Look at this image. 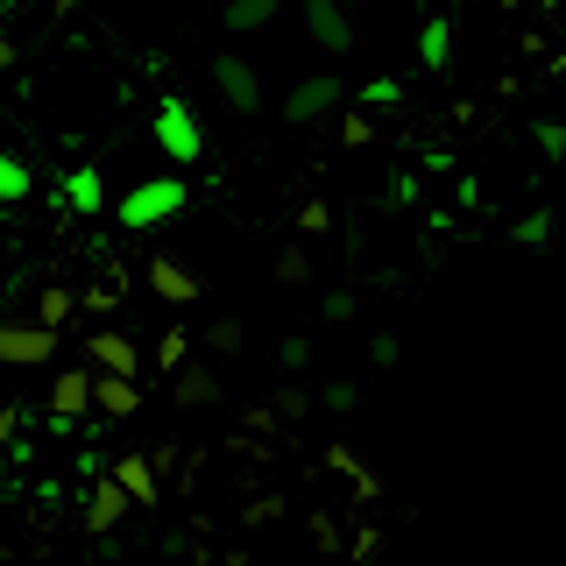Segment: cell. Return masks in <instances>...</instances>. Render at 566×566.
<instances>
[{"label": "cell", "mask_w": 566, "mask_h": 566, "mask_svg": "<svg viewBox=\"0 0 566 566\" xmlns=\"http://www.w3.org/2000/svg\"><path fill=\"white\" fill-rule=\"evenodd\" d=\"M185 177H142V185H128L120 191V206H114V220L120 227H135V234H149V227H164V220H177L185 212Z\"/></svg>", "instance_id": "cell-1"}, {"label": "cell", "mask_w": 566, "mask_h": 566, "mask_svg": "<svg viewBox=\"0 0 566 566\" xmlns=\"http://www.w3.org/2000/svg\"><path fill=\"white\" fill-rule=\"evenodd\" d=\"M156 149H164L170 156V164H199V156H206V135H199V114H191V106L185 99H164V106H156Z\"/></svg>", "instance_id": "cell-2"}, {"label": "cell", "mask_w": 566, "mask_h": 566, "mask_svg": "<svg viewBox=\"0 0 566 566\" xmlns=\"http://www.w3.org/2000/svg\"><path fill=\"white\" fill-rule=\"evenodd\" d=\"M347 99V85L333 78V71H312V78H297L291 93H283V120L291 128H305V120H318V114H333V106Z\"/></svg>", "instance_id": "cell-3"}, {"label": "cell", "mask_w": 566, "mask_h": 566, "mask_svg": "<svg viewBox=\"0 0 566 566\" xmlns=\"http://www.w3.org/2000/svg\"><path fill=\"white\" fill-rule=\"evenodd\" d=\"M57 361V326H0V368H43Z\"/></svg>", "instance_id": "cell-4"}, {"label": "cell", "mask_w": 566, "mask_h": 566, "mask_svg": "<svg viewBox=\"0 0 566 566\" xmlns=\"http://www.w3.org/2000/svg\"><path fill=\"white\" fill-rule=\"evenodd\" d=\"M212 85H220V99L234 106V114H255L262 106V78L248 57H212Z\"/></svg>", "instance_id": "cell-5"}, {"label": "cell", "mask_w": 566, "mask_h": 566, "mask_svg": "<svg viewBox=\"0 0 566 566\" xmlns=\"http://www.w3.org/2000/svg\"><path fill=\"white\" fill-rule=\"evenodd\" d=\"M305 29H312L318 50H333V57H347V50H354V22H347L340 0H305Z\"/></svg>", "instance_id": "cell-6"}, {"label": "cell", "mask_w": 566, "mask_h": 566, "mask_svg": "<svg viewBox=\"0 0 566 566\" xmlns=\"http://www.w3.org/2000/svg\"><path fill=\"white\" fill-rule=\"evenodd\" d=\"M93 389H99V368H64L57 389H50V424H71L93 403Z\"/></svg>", "instance_id": "cell-7"}, {"label": "cell", "mask_w": 566, "mask_h": 566, "mask_svg": "<svg viewBox=\"0 0 566 566\" xmlns=\"http://www.w3.org/2000/svg\"><path fill=\"white\" fill-rule=\"evenodd\" d=\"M149 291L164 297V305H191V297H199L206 283L191 276V270H185V262H177V255H149Z\"/></svg>", "instance_id": "cell-8"}, {"label": "cell", "mask_w": 566, "mask_h": 566, "mask_svg": "<svg viewBox=\"0 0 566 566\" xmlns=\"http://www.w3.org/2000/svg\"><path fill=\"white\" fill-rule=\"evenodd\" d=\"M85 354H93V368H114V376H135V368H142L135 340H128V333H114V326H99L93 340H85Z\"/></svg>", "instance_id": "cell-9"}, {"label": "cell", "mask_w": 566, "mask_h": 566, "mask_svg": "<svg viewBox=\"0 0 566 566\" xmlns=\"http://www.w3.org/2000/svg\"><path fill=\"white\" fill-rule=\"evenodd\" d=\"M128 503H135V495L120 489V474H99V489H93V510H85V524H93V531H114L120 517H128Z\"/></svg>", "instance_id": "cell-10"}, {"label": "cell", "mask_w": 566, "mask_h": 566, "mask_svg": "<svg viewBox=\"0 0 566 566\" xmlns=\"http://www.w3.org/2000/svg\"><path fill=\"white\" fill-rule=\"evenodd\" d=\"M93 403H99L106 418H135V411H142V389H135V376H114V368H99Z\"/></svg>", "instance_id": "cell-11"}, {"label": "cell", "mask_w": 566, "mask_h": 566, "mask_svg": "<svg viewBox=\"0 0 566 566\" xmlns=\"http://www.w3.org/2000/svg\"><path fill=\"white\" fill-rule=\"evenodd\" d=\"M276 14H283V0H227L220 22H227V35H262Z\"/></svg>", "instance_id": "cell-12"}, {"label": "cell", "mask_w": 566, "mask_h": 566, "mask_svg": "<svg viewBox=\"0 0 566 566\" xmlns=\"http://www.w3.org/2000/svg\"><path fill=\"white\" fill-rule=\"evenodd\" d=\"M418 64L424 71H447L453 64V22H447V14H432V22L418 29Z\"/></svg>", "instance_id": "cell-13"}, {"label": "cell", "mask_w": 566, "mask_h": 566, "mask_svg": "<svg viewBox=\"0 0 566 566\" xmlns=\"http://www.w3.org/2000/svg\"><path fill=\"white\" fill-rule=\"evenodd\" d=\"M114 474H120V489H128L135 503H156V460L149 453H120Z\"/></svg>", "instance_id": "cell-14"}, {"label": "cell", "mask_w": 566, "mask_h": 566, "mask_svg": "<svg viewBox=\"0 0 566 566\" xmlns=\"http://www.w3.org/2000/svg\"><path fill=\"white\" fill-rule=\"evenodd\" d=\"M64 206H71V212H99V206H106V177H99L93 164L71 170V177H64Z\"/></svg>", "instance_id": "cell-15"}, {"label": "cell", "mask_w": 566, "mask_h": 566, "mask_svg": "<svg viewBox=\"0 0 566 566\" xmlns=\"http://www.w3.org/2000/svg\"><path fill=\"white\" fill-rule=\"evenodd\" d=\"M29 191H35L29 164H22V156H8V149H0V206H22Z\"/></svg>", "instance_id": "cell-16"}, {"label": "cell", "mask_w": 566, "mask_h": 566, "mask_svg": "<svg viewBox=\"0 0 566 566\" xmlns=\"http://www.w3.org/2000/svg\"><path fill=\"white\" fill-rule=\"evenodd\" d=\"M177 403H220V376L212 368H177Z\"/></svg>", "instance_id": "cell-17"}, {"label": "cell", "mask_w": 566, "mask_h": 566, "mask_svg": "<svg viewBox=\"0 0 566 566\" xmlns=\"http://www.w3.org/2000/svg\"><path fill=\"white\" fill-rule=\"evenodd\" d=\"M510 234H517V248H545V241H553V212H545V206H538V212H524Z\"/></svg>", "instance_id": "cell-18"}, {"label": "cell", "mask_w": 566, "mask_h": 566, "mask_svg": "<svg viewBox=\"0 0 566 566\" xmlns=\"http://www.w3.org/2000/svg\"><path fill=\"white\" fill-rule=\"evenodd\" d=\"M35 318H43V326H64V318H71V291H57V283H50V291L35 297Z\"/></svg>", "instance_id": "cell-19"}, {"label": "cell", "mask_w": 566, "mask_h": 566, "mask_svg": "<svg viewBox=\"0 0 566 566\" xmlns=\"http://www.w3.org/2000/svg\"><path fill=\"white\" fill-rule=\"evenodd\" d=\"M276 276L283 283H305L312 276V255H305V248H283V255H276Z\"/></svg>", "instance_id": "cell-20"}, {"label": "cell", "mask_w": 566, "mask_h": 566, "mask_svg": "<svg viewBox=\"0 0 566 566\" xmlns=\"http://www.w3.org/2000/svg\"><path fill=\"white\" fill-rule=\"evenodd\" d=\"M397 99H403L397 78H368V85H361V106H397Z\"/></svg>", "instance_id": "cell-21"}, {"label": "cell", "mask_w": 566, "mask_h": 566, "mask_svg": "<svg viewBox=\"0 0 566 566\" xmlns=\"http://www.w3.org/2000/svg\"><path fill=\"white\" fill-rule=\"evenodd\" d=\"M206 347H220V354H234V347H241V318H212V333H206Z\"/></svg>", "instance_id": "cell-22"}, {"label": "cell", "mask_w": 566, "mask_h": 566, "mask_svg": "<svg viewBox=\"0 0 566 566\" xmlns=\"http://www.w3.org/2000/svg\"><path fill=\"white\" fill-rule=\"evenodd\" d=\"M340 135H347V149H368V142H376V120H368V114H347Z\"/></svg>", "instance_id": "cell-23"}, {"label": "cell", "mask_w": 566, "mask_h": 566, "mask_svg": "<svg viewBox=\"0 0 566 566\" xmlns=\"http://www.w3.org/2000/svg\"><path fill=\"white\" fill-rule=\"evenodd\" d=\"M185 347H191V333H164V347H156V361H164V368H185Z\"/></svg>", "instance_id": "cell-24"}, {"label": "cell", "mask_w": 566, "mask_h": 566, "mask_svg": "<svg viewBox=\"0 0 566 566\" xmlns=\"http://www.w3.org/2000/svg\"><path fill=\"white\" fill-rule=\"evenodd\" d=\"M531 135H538V149H545V156H566V128H559V120H538Z\"/></svg>", "instance_id": "cell-25"}, {"label": "cell", "mask_w": 566, "mask_h": 566, "mask_svg": "<svg viewBox=\"0 0 566 566\" xmlns=\"http://www.w3.org/2000/svg\"><path fill=\"white\" fill-rule=\"evenodd\" d=\"M368 361H376V368H397V333H376V340H368Z\"/></svg>", "instance_id": "cell-26"}, {"label": "cell", "mask_w": 566, "mask_h": 566, "mask_svg": "<svg viewBox=\"0 0 566 566\" xmlns=\"http://www.w3.org/2000/svg\"><path fill=\"white\" fill-rule=\"evenodd\" d=\"M297 227H305V234H326V227H333V212H326V206H318V199H312L305 212H297Z\"/></svg>", "instance_id": "cell-27"}, {"label": "cell", "mask_w": 566, "mask_h": 566, "mask_svg": "<svg viewBox=\"0 0 566 566\" xmlns=\"http://www.w3.org/2000/svg\"><path fill=\"white\" fill-rule=\"evenodd\" d=\"M312 361V340H283V368H305Z\"/></svg>", "instance_id": "cell-28"}, {"label": "cell", "mask_w": 566, "mask_h": 566, "mask_svg": "<svg viewBox=\"0 0 566 566\" xmlns=\"http://www.w3.org/2000/svg\"><path fill=\"white\" fill-rule=\"evenodd\" d=\"M326 318H354V297L347 291H326Z\"/></svg>", "instance_id": "cell-29"}, {"label": "cell", "mask_w": 566, "mask_h": 566, "mask_svg": "<svg viewBox=\"0 0 566 566\" xmlns=\"http://www.w3.org/2000/svg\"><path fill=\"white\" fill-rule=\"evenodd\" d=\"M14 8H22V0H0V14H14Z\"/></svg>", "instance_id": "cell-30"}, {"label": "cell", "mask_w": 566, "mask_h": 566, "mask_svg": "<svg viewBox=\"0 0 566 566\" xmlns=\"http://www.w3.org/2000/svg\"><path fill=\"white\" fill-rule=\"evenodd\" d=\"M0 64H8V43H0Z\"/></svg>", "instance_id": "cell-31"}, {"label": "cell", "mask_w": 566, "mask_h": 566, "mask_svg": "<svg viewBox=\"0 0 566 566\" xmlns=\"http://www.w3.org/2000/svg\"><path fill=\"white\" fill-rule=\"evenodd\" d=\"M538 8H553V0H538Z\"/></svg>", "instance_id": "cell-32"}]
</instances>
